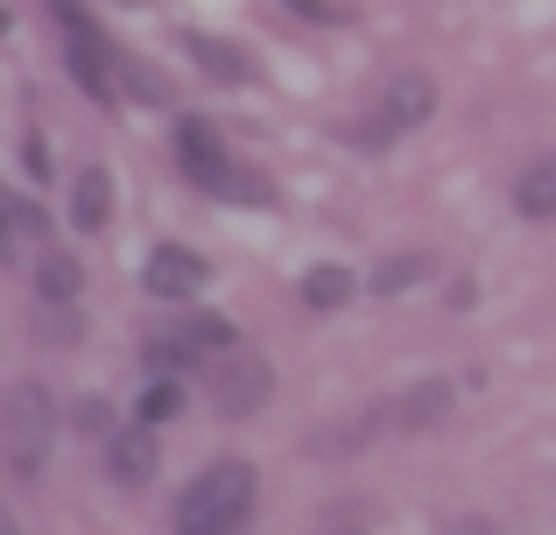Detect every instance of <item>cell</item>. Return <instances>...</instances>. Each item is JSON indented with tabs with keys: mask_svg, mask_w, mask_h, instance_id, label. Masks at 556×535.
<instances>
[{
	"mask_svg": "<svg viewBox=\"0 0 556 535\" xmlns=\"http://www.w3.org/2000/svg\"><path fill=\"white\" fill-rule=\"evenodd\" d=\"M515 212L521 219H556V155H535L515 177Z\"/></svg>",
	"mask_w": 556,
	"mask_h": 535,
	"instance_id": "9",
	"label": "cell"
},
{
	"mask_svg": "<svg viewBox=\"0 0 556 535\" xmlns=\"http://www.w3.org/2000/svg\"><path fill=\"white\" fill-rule=\"evenodd\" d=\"M282 8H296V14H311V22H339V8H325V0H282Z\"/></svg>",
	"mask_w": 556,
	"mask_h": 535,
	"instance_id": "22",
	"label": "cell"
},
{
	"mask_svg": "<svg viewBox=\"0 0 556 535\" xmlns=\"http://www.w3.org/2000/svg\"><path fill=\"white\" fill-rule=\"evenodd\" d=\"M177 339L204 359V353H232V345H240V331H232L226 317H190V324H177Z\"/></svg>",
	"mask_w": 556,
	"mask_h": 535,
	"instance_id": "13",
	"label": "cell"
},
{
	"mask_svg": "<svg viewBox=\"0 0 556 535\" xmlns=\"http://www.w3.org/2000/svg\"><path fill=\"white\" fill-rule=\"evenodd\" d=\"M184 50L198 56V71H212V78H226V85H247V78H254V56H247L240 42H218V36H184Z\"/></svg>",
	"mask_w": 556,
	"mask_h": 535,
	"instance_id": "11",
	"label": "cell"
},
{
	"mask_svg": "<svg viewBox=\"0 0 556 535\" xmlns=\"http://www.w3.org/2000/svg\"><path fill=\"white\" fill-rule=\"evenodd\" d=\"M444 409H451V381H416L402 402H388L380 416H388V430H430Z\"/></svg>",
	"mask_w": 556,
	"mask_h": 535,
	"instance_id": "8",
	"label": "cell"
},
{
	"mask_svg": "<svg viewBox=\"0 0 556 535\" xmlns=\"http://www.w3.org/2000/svg\"><path fill=\"white\" fill-rule=\"evenodd\" d=\"M184 373H155V387L141 395V423H169V416H184Z\"/></svg>",
	"mask_w": 556,
	"mask_h": 535,
	"instance_id": "15",
	"label": "cell"
},
{
	"mask_svg": "<svg viewBox=\"0 0 556 535\" xmlns=\"http://www.w3.org/2000/svg\"><path fill=\"white\" fill-rule=\"evenodd\" d=\"M177 149H184V169H190V183L198 191H212V198H232V205H268V177H254V169H240L226 149L212 141V127H198V120H184L177 127Z\"/></svg>",
	"mask_w": 556,
	"mask_h": 535,
	"instance_id": "2",
	"label": "cell"
},
{
	"mask_svg": "<svg viewBox=\"0 0 556 535\" xmlns=\"http://www.w3.org/2000/svg\"><path fill=\"white\" fill-rule=\"evenodd\" d=\"M121 8H141V0H121Z\"/></svg>",
	"mask_w": 556,
	"mask_h": 535,
	"instance_id": "24",
	"label": "cell"
},
{
	"mask_svg": "<svg viewBox=\"0 0 556 535\" xmlns=\"http://www.w3.org/2000/svg\"><path fill=\"white\" fill-rule=\"evenodd\" d=\"M78 310H71V303H64V310H56V303L50 296H42V345H71V339H78Z\"/></svg>",
	"mask_w": 556,
	"mask_h": 535,
	"instance_id": "18",
	"label": "cell"
},
{
	"mask_svg": "<svg viewBox=\"0 0 556 535\" xmlns=\"http://www.w3.org/2000/svg\"><path fill=\"white\" fill-rule=\"evenodd\" d=\"M50 444H56V402L42 395L36 381H22L8 395V466L22 472V480H36L42 458H50Z\"/></svg>",
	"mask_w": 556,
	"mask_h": 535,
	"instance_id": "3",
	"label": "cell"
},
{
	"mask_svg": "<svg viewBox=\"0 0 556 535\" xmlns=\"http://www.w3.org/2000/svg\"><path fill=\"white\" fill-rule=\"evenodd\" d=\"M121 78H127V85H135V92H141V99H149V106H169V85H163V78H155V71H149V64H141V56H121Z\"/></svg>",
	"mask_w": 556,
	"mask_h": 535,
	"instance_id": "19",
	"label": "cell"
},
{
	"mask_svg": "<svg viewBox=\"0 0 556 535\" xmlns=\"http://www.w3.org/2000/svg\"><path fill=\"white\" fill-rule=\"evenodd\" d=\"M22 155H28V177H50V155H42V135H28V141H22Z\"/></svg>",
	"mask_w": 556,
	"mask_h": 535,
	"instance_id": "21",
	"label": "cell"
},
{
	"mask_svg": "<svg viewBox=\"0 0 556 535\" xmlns=\"http://www.w3.org/2000/svg\"><path fill=\"white\" fill-rule=\"evenodd\" d=\"M36 289H42L50 303H71V296H78V262H71V254H42Z\"/></svg>",
	"mask_w": 556,
	"mask_h": 535,
	"instance_id": "16",
	"label": "cell"
},
{
	"mask_svg": "<svg viewBox=\"0 0 556 535\" xmlns=\"http://www.w3.org/2000/svg\"><path fill=\"white\" fill-rule=\"evenodd\" d=\"M106 472H113L121 486H149V472H155V423L113 430V444H106Z\"/></svg>",
	"mask_w": 556,
	"mask_h": 535,
	"instance_id": "6",
	"label": "cell"
},
{
	"mask_svg": "<svg viewBox=\"0 0 556 535\" xmlns=\"http://www.w3.org/2000/svg\"><path fill=\"white\" fill-rule=\"evenodd\" d=\"M149 367H155V373H190V367H198V353H190L177 331H169V339H155V345H149Z\"/></svg>",
	"mask_w": 556,
	"mask_h": 535,
	"instance_id": "17",
	"label": "cell"
},
{
	"mask_svg": "<svg viewBox=\"0 0 556 535\" xmlns=\"http://www.w3.org/2000/svg\"><path fill=\"white\" fill-rule=\"evenodd\" d=\"M437 106V85L422 78V71H408V78L388 85V99H380V135H408V127H422Z\"/></svg>",
	"mask_w": 556,
	"mask_h": 535,
	"instance_id": "5",
	"label": "cell"
},
{
	"mask_svg": "<svg viewBox=\"0 0 556 535\" xmlns=\"http://www.w3.org/2000/svg\"><path fill=\"white\" fill-rule=\"evenodd\" d=\"M204 254H190V247H155L149 254V289L155 296H198L204 289Z\"/></svg>",
	"mask_w": 556,
	"mask_h": 535,
	"instance_id": "7",
	"label": "cell"
},
{
	"mask_svg": "<svg viewBox=\"0 0 556 535\" xmlns=\"http://www.w3.org/2000/svg\"><path fill=\"white\" fill-rule=\"evenodd\" d=\"M42 226V212L28 205V198H14V212H8V254H22V240Z\"/></svg>",
	"mask_w": 556,
	"mask_h": 535,
	"instance_id": "20",
	"label": "cell"
},
{
	"mask_svg": "<svg viewBox=\"0 0 556 535\" xmlns=\"http://www.w3.org/2000/svg\"><path fill=\"white\" fill-rule=\"evenodd\" d=\"M353 289H359V282H353V268H331V262L303 275V303H311V310H339Z\"/></svg>",
	"mask_w": 556,
	"mask_h": 535,
	"instance_id": "12",
	"label": "cell"
},
{
	"mask_svg": "<svg viewBox=\"0 0 556 535\" xmlns=\"http://www.w3.org/2000/svg\"><path fill=\"white\" fill-rule=\"evenodd\" d=\"M458 535H493V528H486V522H465V528H458Z\"/></svg>",
	"mask_w": 556,
	"mask_h": 535,
	"instance_id": "23",
	"label": "cell"
},
{
	"mask_svg": "<svg viewBox=\"0 0 556 535\" xmlns=\"http://www.w3.org/2000/svg\"><path fill=\"white\" fill-rule=\"evenodd\" d=\"M261 402H268V359L226 353V367H218V416H254Z\"/></svg>",
	"mask_w": 556,
	"mask_h": 535,
	"instance_id": "4",
	"label": "cell"
},
{
	"mask_svg": "<svg viewBox=\"0 0 556 535\" xmlns=\"http://www.w3.org/2000/svg\"><path fill=\"white\" fill-rule=\"evenodd\" d=\"M254 466L247 458H218V466H204L198 480L177 494V508H169V528L177 535H232L254 514Z\"/></svg>",
	"mask_w": 556,
	"mask_h": 535,
	"instance_id": "1",
	"label": "cell"
},
{
	"mask_svg": "<svg viewBox=\"0 0 556 535\" xmlns=\"http://www.w3.org/2000/svg\"><path fill=\"white\" fill-rule=\"evenodd\" d=\"M113 219V177L106 169H78V191H71V226L78 233H99Z\"/></svg>",
	"mask_w": 556,
	"mask_h": 535,
	"instance_id": "10",
	"label": "cell"
},
{
	"mask_svg": "<svg viewBox=\"0 0 556 535\" xmlns=\"http://www.w3.org/2000/svg\"><path fill=\"white\" fill-rule=\"evenodd\" d=\"M422 275H430V254H402V262H380L367 275V289H374V296H394V289H416Z\"/></svg>",
	"mask_w": 556,
	"mask_h": 535,
	"instance_id": "14",
	"label": "cell"
}]
</instances>
